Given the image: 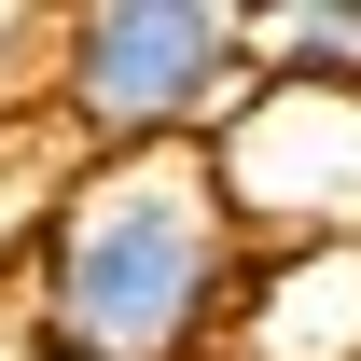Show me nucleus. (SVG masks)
Here are the masks:
<instances>
[{
	"label": "nucleus",
	"instance_id": "obj_1",
	"mask_svg": "<svg viewBox=\"0 0 361 361\" xmlns=\"http://www.w3.org/2000/svg\"><path fill=\"white\" fill-rule=\"evenodd\" d=\"M250 236H236L209 153H97L70 167L42 250H28V334L70 361H223Z\"/></svg>",
	"mask_w": 361,
	"mask_h": 361
},
{
	"label": "nucleus",
	"instance_id": "obj_2",
	"mask_svg": "<svg viewBox=\"0 0 361 361\" xmlns=\"http://www.w3.org/2000/svg\"><path fill=\"white\" fill-rule=\"evenodd\" d=\"M250 70V14L236 0H84L42 42V126L70 153H209L236 126Z\"/></svg>",
	"mask_w": 361,
	"mask_h": 361
},
{
	"label": "nucleus",
	"instance_id": "obj_3",
	"mask_svg": "<svg viewBox=\"0 0 361 361\" xmlns=\"http://www.w3.org/2000/svg\"><path fill=\"white\" fill-rule=\"evenodd\" d=\"M209 180H223L250 264L264 250H348L361 236V97L348 84H250L236 126L209 139Z\"/></svg>",
	"mask_w": 361,
	"mask_h": 361
},
{
	"label": "nucleus",
	"instance_id": "obj_4",
	"mask_svg": "<svg viewBox=\"0 0 361 361\" xmlns=\"http://www.w3.org/2000/svg\"><path fill=\"white\" fill-rule=\"evenodd\" d=\"M223 361H361V236L348 250H264Z\"/></svg>",
	"mask_w": 361,
	"mask_h": 361
},
{
	"label": "nucleus",
	"instance_id": "obj_5",
	"mask_svg": "<svg viewBox=\"0 0 361 361\" xmlns=\"http://www.w3.org/2000/svg\"><path fill=\"white\" fill-rule=\"evenodd\" d=\"M250 70H264V84H348V97H361V0L250 14Z\"/></svg>",
	"mask_w": 361,
	"mask_h": 361
},
{
	"label": "nucleus",
	"instance_id": "obj_6",
	"mask_svg": "<svg viewBox=\"0 0 361 361\" xmlns=\"http://www.w3.org/2000/svg\"><path fill=\"white\" fill-rule=\"evenodd\" d=\"M0 361H70V348H56V334H28V319H14V334H0Z\"/></svg>",
	"mask_w": 361,
	"mask_h": 361
}]
</instances>
